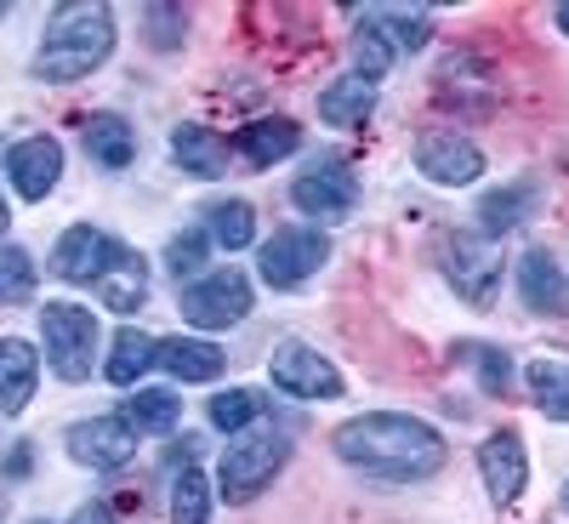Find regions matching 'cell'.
I'll use <instances>...</instances> for the list:
<instances>
[{"mask_svg":"<svg viewBox=\"0 0 569 524\" xmlns=\"http://www.w3.org/2000/svg\"><path fill=\"white\" fill-rule=\"evenodd\" d=\"M268 376H273V388L291 394V399H342V394H348L342 370L330 365V359H319L308 343H284V348L273 354Z\"/></svg>","mask_w":569,"mask_h":524,"instance_id":"8","label":"cell"},{"mask_svg":"<svg viewBox=\"0 0 569 524\" xmlns=\"http://www.w3.org/2000/svg\"><path fill=\"white\" fill-rule=\"evenodd\" d=\"M563 502H569V491H563Z\"/></svg>","mask_w":569,"mask_h":524,"instance_id":"38","label":"cell"},{"mask_svg":"<svg viewBox=\"0 0 569 524\" xmlns=\"http://www.w3.org/2000/svg\"><path fill=\"white\" fill-rule=\"evenodd\" d=\"M149 34H154L160 46H177V40H182V12H177V7H154V12H149Z\"/></svg>","mask_w":569,"mask_h":524,"instance_id":"33","label":"cell"},{"mask_svg":"<svg viewBox=\"0 0 569 524\" xmlns=\"http://www.w3.org/2000/svg\"><path fill=\"white\" fill-rule=\"evenodd\" d=\"M284 456H291V439H284L273 422H257V427H246V434H233L228 451H222V462H217L222 502L240 507V502L262 496L273 485V473L284 467Z\"/></svg>","mask_w":569,"mask_h":524,"instance_id":"3","label":"cell"},{"mask_svg":"<svg viewBox=\"0 0 569 524\" xmlns=\"http://www.w3.org/2000/svg\"><path fill=\"white\" fill-rule=\"evenodd\" d=\"M69 524H120V518H114V507H103V502H98V507H80Z\"/></svg>","mask_w":569,"mask_h":524,"instance_id":"34","label":"cell"},{"mask_svg":"<svg viewBox=\"0 0 569 524\" xmlns=\"http://www.w3.org/2000/svg\"><path fill=\"white\" fill-rule=\"evenodd\" d=\"M518 291H525V308L530 314H563L569 308V279L558 268L552 251H525V263H518Z\"/></svg>","mask_w":569,"mask_h":524,"instance_id":"16","label":"cell"},{"mask_svg":"<svg viewBox=\"0 0 569 524\" xmlns=\"http://www.w3.org/2000/svg\"><path fill=\"white\" fill-rule=\"evenodd\" d=\"M525 383H530V399L541 416L552 422H569V365H552V359H536L525 370Z\"/></svg>","mask_w":569,"mask_h":524,"instance_id":"25","label":"cell"},{"mask_svg":"<svg viewBox=\"0 0 569 524\" xmlns=\"http://www.w3.org/2000/svg\"><path fill=\"white\" fill-rule=\"evenodd\" d=\"M120 422L131 427V434H177V422H182V399L171 388H142L126 399Z\"/></svg>","mask_w":569,"mask_h":524,"instance_id":"23","label":"cell"},{"mask_svg":"<svg viewBox=\"0 0 569 524\" xmlns=\"http://www.w3.org/2000/svg\"><path fill=\"white\" fill-rule=\"evenodd\" d=\"M257 291H251V279L240 268H217L194 285H182L177 291V314L188 325H200V330H228V325H240L251 314Z\"/></svg>","mask_w":569,"mask_h":524,"instance_id":"5","label":"cell"},{"mask_svg":"<svg viewBox=\"0 0 569 524\" xmlns=\"http://www.w3.org/2000/svg\"><path fill=\"white\" fill-rule=\"evenodd\" d=\"M29 291H34V263H29V251H23V246H0V297L23 303Z\"/></svg>","mask_w":569,"mask_h":524,"instance_id":"31","label":"cell"},{"mask_svg":"<svg viewBox=\"0 0 569 524\" xmlns=\"http://www.w3.org/2000/svg\"><path fill=\"white\" fill-rule=\"evenodd\" d=\"M7 223H12V211H7V200H0V234H7Z\"/></svg>","mask_w":569,"mask_h":524,"instance_id":"37","label":"cell"},{"mask_svg":"<svg viewBox=\"0 0 569 524\" xmlns=\"http://www.w3.org/2000/svg\"><path fill=\"white\" fill-rule=\"evenodd\" d=\"M98 291H103V303L114 308V314H137L142 308V297H149V263H142L137 251H126L120 246V257L109 263V274L98 279Z\"/></svg>","mask_w":569,"mask_h":524,"instance_id":"20","label":"cell"},{"mask_svg":"<svg viewBox=\"0 0 569 524\" xmlns=\"http://www.w3.org/2000/svg\"><path fill=\"white\" fill-rule=\"evenodd\" d=\"M114 257H120V246L109 240L103 228L74 223V228H63V240H58V251H52V274H58V279H74V285H98Z\"/></svg>","mask_w":569,"mask_h":524,"instance_id":"12","label":"cell"},{"mask_svg":"<svg viewBox=\"0 0 569 524\" xmlns=\"http://www.w3.org/2000/svg\"><path fill=\"white\" fill-rule=\"evenodd\" d=\"M34 383H40V354H34V343L7 337V343H0V411L18 416V411L34 399Z\"/></svg>","mask_w":569,"mask_h":524,"instance_id":"18","label":"cell"},{"mask_svg":"<svg viewBox=\"0 0 569 524\" xmlns=\"http://www.w3.org/2000/svg\"><path fill=\"white\" fill-rule=\"evenodd\" d=\"M80 142H86V155L98 160V166H109V171L131 166V155H137V137H131V126L120 115H91L86 131H80Z\"/></svg>","mask_w":569,"mask_h":524,"instance_id":"22","label":"cell"},{"mask_svg":"<svg viewBox=\"0 0 569 524\" xmlns=\"http://www.w3.org/2000/svg\"><path fill=\"white\" fill-rule=\"evenodd\" d=\"M337 456L370 479L388 485H410V479H433L445 467L450 445L439 439V427H427L421 416H399V411H370L337 427Z\"/></svg>","mask_w":569,"mask_h":524,"instance_id":"1","label":"cell"},{"mask_svg":"<svg viewBox=\"0 0 569 524\" xmlns=\"http://www.w3.org/2000/svg\"><path fill=\"white\" fill-rule=\"evenodd\" d=\"M330 257V240L319 228H273L268 234V246H257V268L262 279L273 285V291H291V285H302L308 274H319Z\"/></svg>","mask_w":569,"mask_h":524,"instance_id":"6","label":"cell"},{"mask_svg":"<svg viewBox=\"0 0 569 524\" xmlns=\"http://www.w3.org/2000/svg\"><path fill=\"white\" fill-rule=\"evenodd\" d=\"M291 200H297V211H308V217H319V223H337V217L353 211L359 188H353V171H348L342 160H319V166L297 171Z\"/></svg>","mask_w":569,"mask_h":524,"instance_id":"10","label":"cell"},{"mask_svg":"<svg viewBox=\"0 0 569 524\" xmlns=\"http://www.w3.org/2000/svg\"><path fill=\"white\" fill-rule=\"evenodd\" d=\"M297 142H302L297 120H251V126H240V131H233V142H228V149L240 155L246 166L268 171V166H279V160H291V155H297Z\"/></svg>","mask_w":569,"mask_h":524,"instance_id":"15","label":"cell"},{"mask_svg":"<svg viewBox=\"0 0 569 524\" xmlns=\"http://www.w3.org/2000/svg\"><path fill=\"white\" fill-rule=\"evenodd\" d=\"M479 473H485L490 502H496V507H512L518 491H525V473H530V462H525V439H518L512 427L490 434V439L479 445Z\"/></svg>","mask_w":569,"mask_h":524,"instance_id":"13","label":"cell"},{"mask_svg":"<svg viewBox=\"0 0 569 524\" xmlns=\"http://www.w3.org/2000/svg\"><path fill=\"white\" fill-rule=\"evenodd\" d=\"M69 456L80 467H98V473H114L137 456V434L120 422V416H91V422H74L69 427Z\"/></svg>","mask_w":569,"mask_h":524,"instance_id":"11","label":"cell"},{"mask_svg":"<svg viewBox=\"0 0 569 524\" xmlns=\"http://www.w3.org/2000/svg\"><path fill=\"white\" fill-rule=\"evenodd\" d=\"M445 274L472 308H490L496 285H501V246L490 234H450L445 240Z\"/></svg>","mask_w":569,"mask_h":524,"instance_id":"7","label":"cell"},{"mask_svg":"<svg viewBox=\"0 0 569 524\" xmlns=\"http://www.w3.org/2000/svg\"><path fill=\"white\" fill-rule=\"evenodd\" d=\"M416 171L445 182V188H467V182L485 177V155H479V142L461 137V131H421L416 137Z\"/></svg>","mask_w":569,"mask_h":524,"instance_id":"9","label":"cell"},{"mask_svg":"<svg viewBox=\"0 0 569 524\" xmlns=\"http://www.w3.org/2000/svg\"><path fill=\"white\" fill-rule=\"evenodd\" d=\"M456 359H461V365H479V388H485V394H507L512 365H507V354H501V348L467 343V348H456Z\"/></svg>","mask_w":569,"mask_h":524,"instance_id":"30","label":"cell"},{"mask_svg":"<svg viewBox=\"0 0 569 524\" xmlns=\"http://www.w3.org/2000/svg\"><path fill=\"white\" fill-rule=\"evenodd\" d=\"M7 171H12L23 200H46L58 188V177H63V149L52 137H23L18 149L7 155Z\"/></svg>","mask_w":569,"mask_h":524,"instance_id":"14","label":"cell"},{"mask_svg":"<svg viewBox=\"0 0 569 524\" xmlns=\"http://www.w3.org/2000/svg\"><path fill=\"white\" fill-rule=\"evenodd\" d=\"M206 251H211V240H206V234H200V228H182L177 240L166 246V268L182 279V274H194V268L206 263Z\"/></svg>","mask_w":569,"mask_h":524,"instance_id":"32","label":"cell"},{"mask_svg":"<svg viewBox=\"0 0 569 524\" xmlns=\"http://www.w3.org/2000/svg\"><path fill=\"white\" fill-rule=\"evenodd\" d=\"M262 411H268V394H251V388H228L206 405L211 427H222V434H246V427H257Z\"/></svg>","mask_w":569,"mask_h":524,"instance_id":"27","label":"cell"},{"mask_svg":"<svg viewBox=\"0 0 569 524\" xmlns=\"http://www.w3.org/2000/svg\"><path fill=\"white\" fill-rule=\"evenodd\" d=\"M149 365H154V337H142V330H120L114 354H109V383L114 388H131V383L149 376Z\"/></svg>","mask_w":569,"mask_h":524,"instance_id":"26","label":"cell"},{"mask_svg":"<svg viewBox=\"0 0 569 524\" xmlns=\"http://www.w3.org/2000/svg\"><path fill=\"white\" fill-rule=\"evenodd\" d=\"M530 182H512V188H496V195L485 200V234H507L530 217Z\"/></svg>","mask_w":569,"mask_h":524,"instance_id":"29","label":"cell"},{"mask_svg":"<svg viewBox=\"0 0 569 524\" xmlns=\"http://www.w3.org/2000/svg\"><path fill=\"white\" fill-rule=\"evenodd\" d=\"M370 109H376V80H365V75H342L337 86L319 91V120H330V126H365Z\"/></svg>","mask_w":569,"mask_h":524,"instance_id":"19","label":"cell"},{"mask_svg":"<svg viewBox=\"0 0 569 524\" xmlns=\"http://www.w3.org/2000/svg\"><path fill=\"white\" fill-rule=\"evenodd\" d=\"M552 23H558V29L569 34V0H563V7H552Z\"/></svg>","mask_w":569,"mask_h":524,"instance_id":"36","label":"cell"},{"mask_svg":"<svg viewBox=\"0 0 569 524\" xmlns=\"http://www.w3.org/2000/svg\"><path fill=\"white\" fill-rule=\"evenodd\" d=\"M40 337H46V365L58 370V383H86V376H91V354H98V319H91V308L46 303Z\"/></svg>","mask_w":569,"mask_h":524,"instance_id":"4","label":"cell"},{"mask_svg":"<svg viewBox=\"0 0 569 524\" xmlns=\"http://www.w3.org/2000/svg\"><path fill=\"white\" fill-rule=\"evenodd\" d=\"M7 473H12V479H23V473H29V445H18V451L7 456Z\"/></svg>","mask_w":569,"mask_h":524,"instance_id":"35","label":"cell"},{"mask_svg":"<svg viewBox=\"0 0 569 524\" xmlns=\"http://www.w3.org/2000/svg\"><path fill=\"white\" fill-rule=\"evenodd\" d=\"M211 518V485L200 467H182L171 485V524H206Z\"/></svg>","mask_w":569,"mask_h":524,"instance_id":"28","label":"cell"},{"mask_svg":"<svg viewBox=\"0 0 569 524\" xmlns=\"http://www.w3.org/2000/svg\"><path fill=\"white\" fill-rule=\"evenodd\" d=\"M154 365L177 376V383H211V376H222L228 354L200 337H171V343H154Z\"/></svg>","mask_w":569,"mask_h":524,"instance_id":"17","label":"cell"},{"mask_svg":"<svg viewBox=\"0 0 569 524\" xmlns=\"http://www.w3.org/2000/svg\"><path fill=\"white\" fill-rule=\"evenodd\" d=\"M206 228L222 251H246L257 240V211L246 200H217V206H206Z\"/></svg>","mask_w":569,"mask_h":524,"instance_id":"24","label":"cell"},{"mask_svg":"<svg viewBox=\"0 0 569 524\" xmlns=\"http://www.w3.org/2000/svg\"><path fill=\"white\" fill-rule=\"evenodd\" d=\"M171 155L182 171H194V177H222L228 171V142L206 126H177L171 131Z\"/></svg>","mask_w":569,"mask_h":524,"instance_id":"21","label":"cell"},{"mask_svg":"<svg viewBox=\"0 0 569 524\" xmlns=\"http://www.w3.org/2000/svg\"><path fill=\"white\" fill-rule=\"evenodd\" d=\"M114 52V12L109 7H63L40 34L34 75L40 80H86L91 69H103Z\"/></svg>","mask_w":569,"mask_h":524,"instance_id":"2","label":"cell"}]
</instances>
